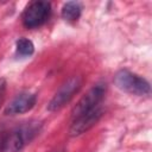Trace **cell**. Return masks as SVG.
Returning a JSON list of instances; mask_svg holds the SVG:
<instances>
[{"label":"cell","instance_id":"4","mask_svg":"<svg viewBox=\"0 0 152 152\" xmlns=\"http://www.w3.org/2000/svg\"><path fill=\"white\" fill-rule=\"evenodd\" d=\"M82 87V77L81 76H72L68 78L56 91L53 97L48 103V109L50 112H55L64 107L81 89Z\"/></svg>","mask_w":152,"mask_h":152},{"label":"cell","instance_id":"1","mask_svg":"<svg viewBox=\"0 0 152 152\" xmlns=\"http://www.w3.org/2000/svg\"><path fill=\"white\" fill-rule=\"evenodd\" d=\"M39 122H26L5 133V152L21 151L39 132Z\"/></svg>","mask_w":152,"mask_h":152},{"label":"cell","instance_id":"8","mask_svg":"<svg viewBox=\"0 0 152 152\" xmlns=\"http://www.w3.org/2000/svg\"><path fill=\"white\" fill-rule=\"evenodd\" d=\"M82 13V5L78 1H68L63 5L61 14L62 18L66 21L74 23L76 20H78V18L81 17Z\"/></svg>","mask_w":152,"mask_h":152},{"label":"cell","instance_id":"12","mask_svg":"<svg viewBox=\"0 0 152 152\" xmlns=\"http://www.w3.org/2000/svg\"><path fill=\"white\" fill-rule=\"evenodd\" d=\"M58 152H61V151H58Z\"/></svg>","mask_w":152,"mask_h":152},{"label":"cell","instance_id":"9","mask_svg":"<svg viewBox=\"0 0 152 152\" xmlns=\"http://www.w3.org/2000/svg\"><path fill=\"white\" fill-rule=\"evenodd\" d=\"M34 52L33 43L27 38H19L15 43V53L20 57H28Z\"/></svg>","mask_w":152,"mask_h":152},{"label":"cell","instance_id":"2","mask_svg":"<svg viewBox=\"0 0 152 152\" xmlns=\"http://www.w3.org/2000/svg\"><path fill=\"white\" fill-rule=\"evenodd\" d=\"M114 83L115 86L121 89L122 91H126L132 95H150L151 93V86L150 83L141 76L131 72L128 70H120L114 76Z\"/></svg>","mask_w":152,"mask_h":152},{"label":"cell","instance_id":"3","mask_svg":"<svg viewBox=\"0 0 152 152\" xmlns=\"http://www.w3.org/2000/svg\"><path fill=\"white\" fill-rule=\"evenodd\" d=\"M51 14V5L48 1L30 2L21 14L23 25L26 28H36L45 24Z\"/></svg>","mask_w":152,"mask_h":152},{"label":"cell","instance_id":"5","mask_svg":"<svg viewBox=\"0 0 152 152\" xmlns=\"http://www.w3.org/2000/svg\"><path fill=\"white\" fill-rule=\"evenodd\" d=\"M106 83H96L95 86H93L86 95H83L81 97V100L76 103V106L74 107L72 109V119L74 118H77L82 114H86L88 112H91L94 110L95 108L100 107L101 106V102L104 97V94H106Z\"/></svg>","mask_w":152,"mask_h":152},{"label":"cell","instance_id":"7","mask_svg":"<svg viewBox=\"0 0 152 152\" xmlns=\"http://www.w3.org/2000/svg\"><path fill=\"white\" fill-rule=\"evenodd\" d=\"M37 96L36 94H32L30 91H24L18 94L5 108L6 115H18L24 114L28 110H31L36 104Z\"/></svg>","mask_w":152,"mask_h":152},{"label":"cell","instance_id":"6","mask_svg":"<svg viewBox=\"0 0 152 152\" xmlns=\"http://www.w3.org/2000/svg\"><path fill=\"white\" fill-rule=\"evenodd\" d=\"M102 115H103V108H102V106H100L91 112H88L77 118H74L71 126L69 128L70 135L78 137V135L86 133L87 131H89L93 126H95L99 122V120L101 119Z\"/></svg>","mask_w":152,"mask_h":152},{"label":"cell","instance_id":"10","mask_svg":"<svg viewBox=\"0 0 152 152\" xmlns=\"http://www.w3.org/2000/svg\"><path fill=\"white\" fill-rule=\"evenodd\" d=\"M0 152H5V133H0Z\"/></svg>","mask_w":152,"mask_h":152},{"label":"cell","instance_id":"11","mask_svg":"<svg viewBox=\"0 0 152 152\" xmlns=\"http://www.w3.org/2000/svg\"><path fill=\"white\" fill-rule=\"evenodd\" d=\"M4 89H5V86H0V106L2 103V100H4Z\"/></svg>","mask_w":152,"mask_h":152}]
</instances>
